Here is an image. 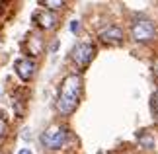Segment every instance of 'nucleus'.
<instances>
[{"label":"nucleus","instance_id":"nucleus-1","mask_svg":"<svg viewBox=\"0 0 158 154\" xmlns=\"http://www.w3.org/2000/svg\"><path fill=\"white\" fill-rule=\"evenodd\" d=\"M80 92H82V78L78 74H69L59 90V100H57V109L60 115H70L76 109L80 102Z\"/></svg>","mask_w":158,"mask_h":154},{"label":"nucleus","instance_id":"nucleus-2","mask_svg":"<svg viewBox=\"0 0 158 154\" xmlns=\"http://www.w3.org/2000/svg\"><path fill=\"white\" fill-rule=\"evenodd\" d=\"M66 129L60 127V125H51L47 131H43V135H41V143H43V146H47L49 150H59L63 148L64 143H66Z\"/></svg>","mask_w":158,"mask_h":154},{"label":"nucleus","instance_id":"nucleus-3","mask_svg":"<svg viewBox=\"0 0 158 154\" xmlns=\"http://www.w3.org/2000/svg\"><path fill=\"white\" fill-rule=\"evenodd\" d=\"M94 53H96V49H94L92 43L82 41V43H78V45L72 49V60H74L76 66L86 69V66L90 65V60L94 59Z\"/></svg>","mask_w":158,"mask_h":154},{"label":"nucleus","instance_id":"nucleus-4","mask_svg":"<svg viewBox=\"0 0 158 154\" xmlns=\"http://www.w3.org/2000/svg\"><path fill=\"white\" fill-rule=\"evenodd\" d=\"M131 35L135 41H148L154 37V26L152 22L147 20V18H139V20L133 22L131 27Z\"/></svg>","mask_w":158,"mask_h":154},{"label":"nucleus","instance_id":"nucleus-5","mask_svg":"<svg viewBox=\"0 0 158 154\" xmlns=\"http://www.w3.org/2000/svg\"><path fill=\"white\" fill-rule=\"evenodd\" d=\"M14 69H16L18 76H20L23 82H29V80L33 78V74H35V63L31 59H18Z\"/></svg>","mask_w":158,"mask_h":154},{"label":"nucleus","instance_id":"nucleus-6","mask_svg":"<svg viewBox=\"0 0 158 154\" xmlns=\"http://www.w3.org/2000/svg\"><path fill=\"white\" fill-rule=\"evenodd\" d=\"M100 39L104 43H109V45H117V43L123 41V29L117 26H109L100 31Z\"/></svg>","mask_w":158,"mask_h":154},{"label":"nucleus","instance_id":"nucleus-7","mask_svg":"<svg viewBox=\"0 0 158 154\" xmlns=\"http://www.w3.org/2000/svg\"><path fill=\"white\" fill-rule=\"evenodd\" d=\"M35 20H37V26L43 27V29H53L57 26V16L53 12H47V10H41L35 14Z\"/></svg>","mask_w":158,"mask_h":154},{"label":"nucleus","instance_id":"nucleus-8","mask_svg":"<svg viewBox=\"0 0 158 154\" xmlns=\"http://www.w3.org/2000/svg\"><path fill=\"white\" fill-rule=\"evenodd\" d=\"M26 51L31 55V57H37V55L43 51V39H41L39 35H31V37H27V41H26Z\"/></svg>","mask_w":158,"mask_h":154},{"label":"nucleus","instance_id":"nucleus-9","mask_svg":"<svg viewBox=\"0 0 158 154\" xmlns=\"http://www.w3.org/2000/svg\"><path fill=\"white\" fill-rule=\"evenodd\" d=\"M139 143H141L147 150H152V148H156V143H154V139L150 137L148 133H143V135H139Z\"/></svg>","mask_w":158,"mask_h":154},{"label":"nucleus","instance_id":"nucleus-10","mask_svg":"<svg viewBox=\"0 0 158 154\" xmlns=\"http://www.w3.org/2000/svg\"><path fill=\"white\" fill-rule=\"evenodd\" d=\"M39 4L41 6H47V8H51V10H59V8H63V6H64L63 0H41Z\"/></svg>","mask_w":158,"mask_h":154},{"label":"nucleus","instance_id":"nucleus-11","mask_svg":"<svg viewBox=\"0 0 158 154\" xmlns=\"http://www.w3.org/2000/svg\"><path fill=\"white\" fill-rule=\"evenodd\" d=\"M6 133V119L2 115H0V139H2V135Z\"/></svg>","mask_w":158,"mask_h":154},{"label":"nucleus","instance_id":"nucleus-12","mask_svg":"<svg viewBox=\"0 0 158 154\" xmlns=\"http://www.w3.org/2000/svg\"><path fill=\"white\" fill-rule=\"evenodd\" d=\"M152 103H154V107H158V90L154 92V96H152Z\"/></svg>","mask_w":158,"mask_h":154},{"label":"nucleus","instance_id":"nucleus-13","mask_svg":"<svg viewBox=\"0 0 158 154\" xmlns=\"http://www.w3.org/2000/svg\"><path fill=\"white\" fill-rule=\"evenodd\" d=\"M70 29H72V31H76V29H78V22H72L70 23Z\"/></svg>","mask_w":158,"mask_h":154},{"label":"nucleus","instance_id":"nucleus-14","mask_svg":"<svg viewBox=\"0 0 158 154\" xmlns=\"http://www.w3.org/2000/svg\"><path fill=\"white\" fill-rule=\"evenodd\" d=\"M20 154H31V150H27V148H22V150H20Z\"/></svg>","mask_w":158,"mask_h":154},{"label":"nucleus","instance_id":"nucleus-15","mask_svg":"<svg viewBox=\"0 0 158 154\" xmlns=\"http://www.w3.org/2000/svg\"><path fill=\"white\" fill-rule=\"evenodd\" d=\"M154 76H156V78H158V63H156V65H154Z\"/></svg>","mask_w":158,"mask_h":154},{"label":"nucleus","instance_id":"nucleus-16","mask_svg":"<svg viewBox=\"0 0 158 154\" xmlns=\"http://www.w3.org/2000/svg\"><path fill=\"white\" fill-rule=\"evenodd\" d=\"M154 115H156V119H158V107H154Z\"/></svg>","mask_w":158,"mask_h":154}]
</instances>
